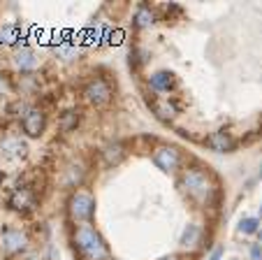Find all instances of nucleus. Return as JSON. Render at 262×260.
I'll list each match as a JSON object with an SVG mask.
<instances>
[{
    "mask_svg": "<svg viewBox=\"0 0 262 260\" xmlns=\"http://www.w3.org/2000/svg\"><path fill=\"white\" fill-rule=\"evenodd\" d=\"M179 188L183 195H188L200 207H213L221 197V188H218V179L213 177V172L202 165H186L179 177Z\"/></svg>",
    "mask_w": 262,
    "mask_h": 260,
    "instance_id": "obj_1",
    "label": "nucleus"
},
{
    "mask_svg": "<svg viewBox=\"0 0 262 260\" xmlns=\"http://www.w3.org/2000/svg\"><path fill=\"white\" fill-rule=\"evenodd\" d=\"M72 246L81 260H112L109 258L107 242L102 239V235H100L91 223H79V226H74Z\"/></svg>",
    "mask_w": 262,
    "mask_h": 260,
    "instance_id": "obj_2",
    "label": "nucleus"
},
{
    "mask_svg": "<svg viewBox=\"0 0 262 260\" xmlns=\"http://www.w3.org/2000/svg\"><path fill=\"white\" fill-rule=\"evenodd\" d=\"M68 214L74 223H91L95 214V200L86 191H74L68 200Z\"/></svg>",
    "mask_w": 262,
    "mask_h": 260,
    "instance_id": "obj_3",
    "label": "nucleus"
},
{
    "mask_svg": "<svg viewBox=\"0 0 262 260\" xmlns=\"http://www.w3.org/2000/svg\"><path fill=\"white\" fill-rule=\"evenodd\" d=\"M84 100L93 107H107L114 98V91H112V84L102 77H93L91 82H86L84 91H81Z\"/></svg>",
    "mask_w": 262,
    "mask_h": 260,
    "instance_id": "obj_4",
    "label": "nucleus"
},
{
    "mask_svg": "<svg viewBox=\"0 0 262 260\" xmlns=\"http://www.w3.org/2000/svg\"><path fill=\"white\" fill-rule=\"evenodd\" d=\"M7 207L16 214H30L37 209V191L30 186H16L14 193L7 197Z\"/></svg>",
    "mask_w": 262,
    "mask_h": 260,
    "instance_id": "obj_5",
    "label": "nucleus"
},
{
    "mask_svg": "<svg viewBox=\"0 0 262 260\" xmlns=\"http://www.w3.org/2000/svg\"><path fill=\"white\" fill-rule=\"evenodd\" d=\"M28 246V235L19 228H3L0 230V249L5 255H16L26 251Z\"/></svg>",
    "mask_w": 262,
    "mask_h": 260,
    "instance_id": "obj_6",
    "label": "nucleus"
},
{
    "mask_svg": "<svg viewBox=\"0 0 262 260\" xmlns=\"http://www.w3.org/2000/svg\"><path fill=\"white\" fill-rule=\"evenodd\" d=\"M154 163H156L158 170L174 172V170H179V167L183 165V153H181V149L165 144V147L154 149Z\"/></svg>",
    "mask_w": 262,
    "mask_h": 260,
    "instance_id": "obj_7",
    "label": "nucleus"
},
{
    "mask_svg": "<svg viewBox=\"0 0 262 260\" xmlns=\"http://www.w3.org/2000/svg\"><path fill=\"white\" fill-rule=\"evenodd\" d=\"M21 128H24V133L28 137H40L47 128V114L37 107H30L21 118Z\"/></svg>",
    "mask_w": 262,
    "mask_h": 260,
    "instance_id": "obj_8",
    "label": "nucleus"
},
{
    "mask_svg": "<svg viewBox=\"0 0 262 260\" xmlns=\"http://www.w3.org/2000/svg\"><path fill=\"white\" fill-rule=\"evenodd\" d=\"M207 147L216 153H230L237 147V139L230 133H225V130H216V133H211L207 137Z\"/></svg>",
    "mask_w": 262,
    "mask_h": 260,
    "instance_id": "obj_9",
    "label": "nucleus"
},
{
    "mask_svg": "<svg viewBox=\"0 0 262 260\" xmlns=\"http://www.w3.org/2000/svg\"><path fill=\"white\" fill-rule=\"evenodd\" d=\"M0 153L7 158H24L28 153V144L24 142L16 135H7L3 142H0Z\"/></svg>",
    "mask_w": 262,
    "mask_h": 260,
    "instance_id": "obj_10",
    "label": "nucleus"
},
{
    "mask_svg": "<svg viewBox=\"0 0 262 260\" xmlns=\"http://www.w3.org/2000/svg\"><path fill=\"white\" fill-rule=\"evenodd\" d=\"M174 74L167 72V70H160V72H154L148 77V89L154 93H169L174 89Z\"/></svg>",
    "mask_w": 262,
    "mask_h": 260,
    "instance_id": "obj_11",
    "label": "nucleus"
},
{
    "mask_svg": "<svg viewBox=\"0 0 262 260\" xmlns=\"http://www.w3.org/2000/svg\"><path fill=\"white\" fill-rule=\"evenodd\" d=\"M148 105H151V109H154V114L160 118V121L169 123L174 116H177L179 107L172 103L169 98H154V100H148Z\"/></svg>",
    "mask_w": 262,
    "mask_h": 260,
    "instance_id": "obj_12",
    "label": "nucleus"
},
{
    "mask_svg": "<svg viewBox=\"0 0 262 260\" xmlns=\"http://www.w3.org/2000/svg\"><path fill=\"white\" fill-rule=\"evenodd\" d=\"M125 144L123 142H109L107 147L102 149V158H104V163H107L109 167H114V165H119L121 161L125 158Z\"/></svg>",
    "mask_w": 262,
    "mask_h": 260,
    "instance_id": "obj_13",
    "label": "nucleus"
},
{
    "mask_svg": "<svg viewBox=\"0 0 262 260\" xmlns=\"http://www.w3.org/2000/svg\"><path fill=\"white\" fill-rule=\"evenodd\" d=\"M81 121V112L79 109H65L58 118V130L60 133H72L74 128L79 126Z\"/></svg>",
    "mask_w": 262,
    "mask_h": 260,
    "instance_id": "obj_14",
    "label": "nucleus"
},
{
    "mask_svg": "<svg viewBox=\"0 0 262 260\" xmlns=\"http://www.w3.org/2000/svg\"><path fill=\"white\" fill-rule=\"evenodd\" d=\"M135 26L137 28H148V26H154L156 24V14H154V10L148 5H139L137 7V12H135Z\"/></svg>",
    "mask_w": 262,
    "mask_h": 260,
    "instance_id": "obj_15",
    "label": "nucleus"
},
{
    "mask_svg": "<svg viewBox=\"0 0 262 260\" xmlns=\"http://www.w3.org/2000/svg\"><path fill=\"white\" fill-rule=\"evenodd\" d=\"M84 179V165L81 163H72L68 170V186H79Z\"/></svg>",
    "mask_w": 262,
    "mask_h": 260,
    "instance_id": "obj_16",
    "label": "nucleus"
},
{
    "mask_svg": "<svg viewBox=\"0 0 262 260\" xmlns=\"http://www.w3.org/2000/svg\"><path fill=\"white\" fill-rule=\"evenodd\" d=\"M202 235V230H200V226H195V223H190L186 230H183V235H181V244L183 246H193L195 242H198V237Z\"/></svg>",
    "mask_w": 262,
    "mask_h": 260,
    "instance_id": "obj_17",
    "label": "nucleus"
},
{
    "mask_svg": "<svg viewBox=\"0 0 262 260\" xmlns=\"http://www.w3.org/2000/svg\"><path fill=\"white\" fill-rule=\"evenodd\" d=\"M239 232H244V235L260 232V218H253V216H248V218H242V223H239Z\"/></svg>",
    "mask_w": 262,
    "mask_h": 260,
    "instance_id": "obj_18",
    "label": "nucleus"
},
{
    "mask_svg": "<svg viewBox=\"0 0 262 260\" xmlns=\"http://www.w3.org/2000/svg\"><path fill=\"white\" fill-rule=\"evenodd\" d=\"M16 65H19L21 70H33L35 68V58H33V51L30 49H24L16 54Z\"/></svg>",
    "mask_w": 262,
    "mask_h": 260,
    "instance_id": "obj_19",
    "label": "nucleus"
},
{
    "mask_svg": "<svg viewBox=\"0 0 262 260\" xmlns=\"http://www.w3.org/2000/svg\"><path fill=\"white\" fill-rule=\"evenodd\" d=\"M248 255H251V260H262V244H251Z\"/></svg>",
    "mask_w": 262,
    "mask_h": 260,
    "instance_id": "obj_20",
    "label": "nucleus"
},
{
    "mask_svg": "<svg viewBox=\"0 0 262 260\" xmlns=\"http://www.w3.org/2000/svg\"><path fill=\"white\" fill-rule=\"evenodd\" d=\"M221 258H223V246H218V249H213V253L209 260H221Z\"/></svg>",
    "mask_w": 262,
    "mask_h": 260,
    "instance_id": "obj_21",
    "label": "nucleus"
},
{
    "mask_svg": "<svg viewBox=\"0 0 262 260\" xmlns=\"http://www.w3.org/2000/svg\"><path fill=\"white\" fill-rule=\"evenodd\" d=\"M160 260H183V255H177V253H172V255H165V258H160Z\"/></svg>",
    "mask_w": 262,
    "mask_h": 260,
    "instance_id": "obj_22",
    "label": "nucleus"
},
{
    "mask_svg": "<svg viewBox=\"0 0 262 260\" xmlns=\"http://www.w3.org/2000/svg\"><path fill=\"white\" fill-rule=\"evenodd\" d=\"M257 237H260V244H262V230H260V232H257Z\"/></svg>",
    "mask_w": 262,
    "mask_h": 260,
    "instance_id": "obj_23",
    "label": "nucleus"
},
{
    "mask_svg": "<svg viewBox=\"0 0 262 260\" xmlns=\"http://www.w3.org/2000/svg\"><path fill=\"white\" fill-rule=\"evenodd\" d=\"M260 177H262V165H260Z\"/></svg>",
    "mask_w": 262,
    "mask_h": 260,
    "instance_id": "obj_24",
    "label": "nucleus"
},
{
    "mask_svg": "<svg viewBox=\"0 0 262 260\" xmlns=\"http://www.w3.org/2000/svg\"><path fill=\"white\" fill-rule=\"evenodd\" d=\"M260 216H262V205H260Z\"/></svg>",
    "mask_w": 262,
    "mask_h": 260,
    "instance_id": "obj_25",
    "label": "nucleus"
}]
</instances>
